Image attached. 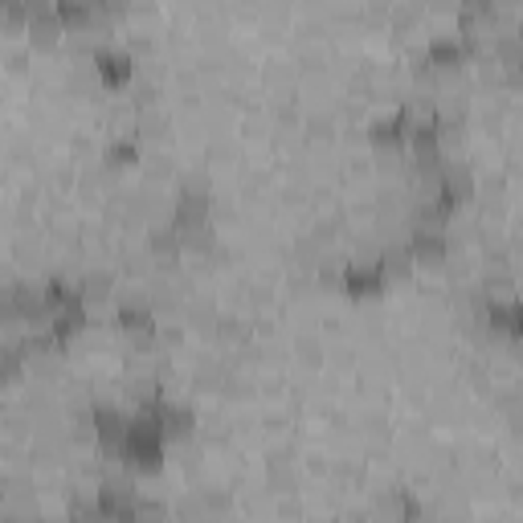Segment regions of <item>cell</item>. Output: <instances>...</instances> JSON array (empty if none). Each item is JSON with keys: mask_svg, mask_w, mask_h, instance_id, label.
I'll return each mask as SVG.
<instances>
[{"mask_svg": "<svg viewBox=\"0 0 523 523\" xmlns=\"http://www.w3.org/2000/svg\"><path fill=\"white\" fill-rule=\"evenodd\" d=\"M90 0H57V17L62 21H86Z\"/></svg>", "mask_w": 523, "mask_h": 523, "instance_id": "obj_1", "label": "cell"}, {"mask_svg": "<svg viewBox=\"0 0 523 523\" xmlns=\"http://www.w3.org/2000/svg\"><path fill=\"white\" fill-rule=\"evenodd\" d=\"M417 254H421V258H441V237H437V229L417 233Z\"/></svg>", "mask_w": 523, "mask_h": 523, "instance_id": "obj_2", "label": "cell"}, {"mask_svg": "<svg viewBox=\"0 0 523 523\" xmlns=\"http://www.w3.org/2000/svg\"><path fill=\"white\" fill-rule=\"evenodd\" d=\"M98 66H102V74L111 78V82H123L131 74V66L123 62V57H98Z\"/></svg>", "mask_w": 523, "mask_h": 523, "instance_id": "obj_3", "label": "cell"}, {"mask_svg": "<svg viewBox=\"0 0 523 523\" xmlns=\"http://www.w3.org/2000/svg\"><path fill=\"white\" fill-rule=\"evenodd\" d=\"M376 282H380V270H348L351 291H364V286H376Z\"/></svg>", "mask_w": 523, "mask_h": 523, "instance_id": "obj_4", "label": "cell"}, {"mask_svg": "<svg viewBox=\"0 0 523 523\" xmlns=\"http://www.w3.org/2000/svg\"><path fill=\"white\" fill-rule=\"evenodd\" d=\"M434 57H441V62H454V57H458V45H434Z\"/></svg>", "mask_w": 523, "mask_h": 523, "instance_id": "obj_5", "label": "cell"}]
</instances>
